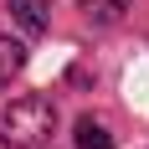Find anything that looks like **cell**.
<instances>
[{
    "label": "cell",
    "instance_id": "2",
    "mask_svg": "<svg viewBox=\"0 0 149 149\" xmlns=\"http://www.w3.org/2000/svg\"><path fill=\"white\" fill-rule=\"evenodd\" d=\"M10 15H15V26L26 31V36H41L52 26V5L46 0H10Z\"/></svg>",
    "mask_w": 149,
    "mask_h": 149
},
{
    "label": "cell",
    "instance_id": "5",
    "mask_svg": "<svg viewBox=\"0 0 149 149\" xmlns=\"http://www.w3.org/2000/svg\"><path fill=\"white\" fill-rule=\"evenodd\" d=\"M77 149H113V134L98 118H77Z\"/></svg>",
    "mask_w": 149,
    "mask_h": 149
},
{
    "label": "cell",
    "instance_id": "3",
    "mask_svg": "<svg viewBox=\"0 0 149 149\" xmlns=\"http://www.w3.org/2000/svg\"><path fill=\"white\" fill-rule=\"evenodd\" d=\"M77 10L88 15L93 26H113V21H123L129 0H77Z\"/></svg>",
    "mask_w": 149,
    "mask_h": 149
},
{
    "label": "cell",
    "instance_id": "1",
    "mask_svg": "<svg viewBox=\"0 0 149 149\" xmlns=\"http://www.w3.org/2000/svg\"><path fill=\"white\" fill-rule=\"evenodd\" d=\"M52 134H57V103L41 93L10 98L0 108V144L5 149H41Z\"/></svg>",
    "mask_w": 149,
    "mask_h": 149
},
{
    "label": "cell",
    "instance_id": "4",
    "mask_svg": "<svg viewBox=\"0 0 149 149\" xmlns=\"http://www.w3.org/2000/svg\"><path fill=\"white\" fill-rule=\"evenodd\" d=\"M26 67V46L10 41V36H0V88H10V77Z\"/></svg>",
    "mask_w": 149,
    "mask_h": 149
}]
</instances>
